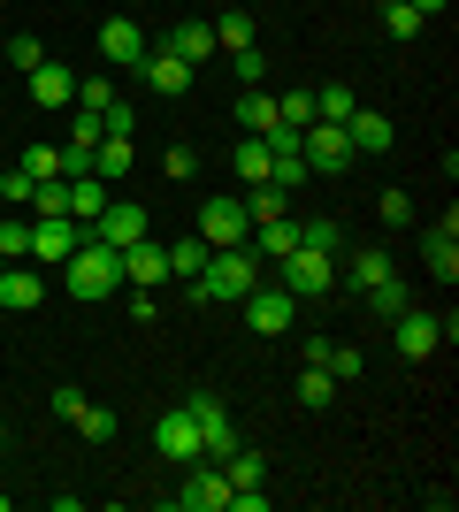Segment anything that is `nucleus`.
Segmentation results:
<instances>
[{"instance_id":"obj_16","label":"nucleus","mask_w":459,"mask_h":512,"mask_svg":"<svg viewBox=\"0 0 459 512\" xmlns=\"http://www.w3.org/2000/svg\"><path fill=\"white\" fill-rule=\"evenodd\" d=\"M39 299H46V276L23 268V260H8L0 268V314H23V306H39Z\"/></svg>"},{"instance_id":"obj_32","label":"nucleus","mask_w":459,"mask_h":512,"mask_svg":"<svg viewBox=\"0 0 459 512\" xmlns=\"http://www.w3.org/2000/svg\"><path fill=\"white\" fill-rule=\"evenodd\" d=\"M238 207H245V222H276V214H291V207H284V192H276V184H253V192H245Z\"/></svg>"},{"instance_id":"obj_17","label":"nucleus","mask_w":459,"mask_h":512,"mask_svg":"<svg viewBox=\"0 0 459 512\" xmlns=\"http://www.w3.org/2000/svg\"><path fill=\"white\" fill-rule=\"evenodd\" d=\"M123 283H131V291L169 283V253H161V245H146V237H138V245H123Z\"/></svg>"},{"instance_id":"obj_3","label":"nucleus","mask_w":459,"mask_h":512,"mask_svg":"<svg viewBox=\"0 0 459 512\" xmlns=\"http://www.w3.org/2000/svg\"><path fill=\"white\" fill-rule=\"evenodd\" d=\"M238 306H245V329H253V337H284L291 321H299V299H291L284 283H253Z\"/></svg>"},{"instance_id":"obj_46","label":"nucleus","mask_w":459,"mask_h":512,"mask_svg":"<svg viewBox=\"0 0 459 512\" xmlns=\"http://www.w3.org/2000/svg\"><path fill=\"white\" fill-rule=\"evenodd\" d=\"M230 69H238V85H261V46H238V54H230Z\"/></svg>"},{"instance_id":"obj_33","label":"nucleus","mask_w":459,"mask_h":512,"mask_svg":"<svg viewBox=\"0 0 459 512\" xmlns=\"http://www.w3.org/2000/svg\"><path fill=\"white\" fill-rule=\"evenodd\" d=\"M352 107H360V100H352V85H322V92H314V123H345Z\"/></svg>"},{"instance_id":"obj_22","label":"nucleus","mask_w":459,"mask_h":512,"mask_svg":"<svg viewBox=\"0 0 459 512\" xmlns=\"http://www.w3.org/2000/svg\"><path fill=\"white\" fill-rule=\"evenodd\" d=\"M245 245H261V260H284V253H299V222H291V214L253 222V237H245Z\"/></svg>"},{"instance_id":"obj_21","label":"nucleus","mask_w":459,"mask_h":512,"mask_svg":"<svg viewBox=\"0 0 459 512\" xmlns=\"http://www.w3.org/2000/svg\"><path fill=\"white\" fill-rule=\"evenodd\" d=\"M383 276H398V268H391V245H360V253H352V268H345V283L360 291V299H368Z\"/></svg>"},{"instance_id":"obj_37","label":"nucleus","mask_w":459,"mask_h":512,"mask_svg":"<svg viewBox=\"0 0 459 512\" xmlns=\"http://www.w3.org/2000/svg\"><path fill=\"white\" fill-rule=\"evenodd\" d=\"M406 306H414V299H406V283H398V276H383V283L368 291V314H383V321H391V314H406Z\"/></svg>"},{"instance_id":"obj_31","label":"nucleus","mask_w":459,"mask_h":512,"mask_svg":"<svg viewBox=\"0 0 459 512\" xmlns=\"http://www.w3.org/2000/svg\"><path fill=\"white\" fill-rule=\"evenodd\" d=\"M0 260H31V214L8 207V222H0Z\"/></svg>"},{"instance_id":"obj_13","label":"nucleus","mask_w":459,"mask_h":512,"mask_svg":"<svg viewBox=\"0 0 459 512\" xmlns=\"http://www.w3.org/2000/svg\"><path fill=\"white\" fill-rule=\"evenodd\" d=\"M100 62L138 69V62H146V31H138L131 16H108V23H100Z\"/></svg>"},{"instance_id":"obj_43","label":"nucleus","mask_w":459,"mask_h":512,"mask_svg":"<svg viewBox=\"0 0 459 512\" xmlns=\"http://www.w3.org/2000/svg\"><path fill=\"white\" fill-rule=\"evenodd\" d=\"M375 214H383L391 230H406V222H414V199H406V192H383V199H375Z\"/></svg>"},{"instance_id":"obj_11","label":"nucleus","mask_w":459,"mask_h":512,"mask_svg":"<svg viewBox=\"0 0 459 512\" xmlns=\"http://www.w3.org/2000/svg\"><path fill=\"white\" fill-rule=\"evenodd\" d=\"M138 85L161 92V100H184V92H192V62H176L169 46H146V62H138Z\"/></svg>"},{"instance_id":"obj_50","label":"nucleus","mask_w":459,"mask_h":512,"mask_svg":"<svg viewBox=\"0 0 459 512\" xmlns=\"http://www.w3.org/2000/svg\"><path fill=\"white\" fill-rule=\"evenodd\" d=\"M375 8H391V0H375Z\"/></svg>"},{"instance_id":"obj_30","label":"nucleus","mask_w":459,"mask_h":512,"mask_svg":"<svg viewBox=\"0 0 459 512\" xmlns=\"http://www.w3.org/2000/svg\"><path fill=\"white\" fill-rule=\"evenodd\" d=\"M222 474H230V490H261V451H222Z\"/></svg>"},{"instance_id":"obj_9","label":"nucleus","mask_w":459,"mask_h":512,"mask_svg":"<svg viewBox=\"0 0 459 512\" xmlns=\"http://www.w3.org/2000/svg\"><path fill=\"white\" fill-rule=\"evenodd\" d=\"M391 337H398V360H429V352L444 344V314L406 306V314H391Z\"/></svg>"},{"instance_id":"obj_25","label":"nucleus","mask_w":459,"mask_h":512,"mask_svg":"<svg viewBox=\"0 0 459 512\" xmlns=\"http://www.w3.org/2000/svg\"><path fill=\"white\" fill-rule=\"evenodd\" d=\"M161 253H169V276H176V283H192L199 268H207V253H215V245H207V237L192 230V237H184V245H161Z\"/></svg>"},{"instance_id":"obj_28","label":"nucleus","mask_w":459,"mask_h":512,"mask_svg":"<svg viewBox=\"0 0 459 512\" xmlns=\"http://www.w3.org/2000/svg\"><path fill=\"white\" fill-rule=\"evenodd\" d=\"M329 398H337V375H329L322 360H306V367H299V406H314V413H322Z\"/></svg>"},{"instance_id":"obj_2","label":"nucleus","mask_w":459,"mask_h":512,"mask_svg":"<svg viewBox=\"0 0 459 512\" xmlns=\"http://www.w3.org/2000/svg\"><path fill=\"white\" fill-rule=\"evenodd\" d=\"M62 283H69V299H85V306L115 299V291H123V253L100 245V237H85V245L62 260Z\"/></svg>"},{"instance_id":"obj_15","label":"nucleus","mask_w":459,"mask_h":512,"mask_svg":"<svg viewBox=\"0 0 459 512\" xmlns=\"http://www.w3.org/2000/svg\"><path fill=\"white\" fill-rule=\"evenodd\" d=\"M222 505H230V474L222 467H199L192 482L176 490V512H222Z\"/></svg>"},{"instance_id":"obj_35","label":"nucleus","mask_w":459,"mask_h":512,"mask_svg":"<svg viewBox=\"0 0 459 512\" xmlns=\"http://www.w3.org/2000/svg\"><path fill=\"white\" fill-rule=\"evenodd\" d=\"M421 23H429V16H421V8H406V0H391V8H383V31H391L398 46L421 39Z\"/></svg>"},{"instance_id":"obj_5","label":"nucleus","mask_w":459,"mask_h":512,"mask_svg":"<svg viewBox=\"0 0 459 512\" xmlns=\"http://www.w3.org/2000/svg\"><path fill=\"white\" fill-rule=\"evenodd\" d=\"M329 283H337V268H329L322 245H299V253H284V291L291 299H329Z\"/></svg>"},{"instance_id":"obj_49","label":"nucleus","mask_w":459,"mask_h":512,"mask_svg":"<svg viewBox=\"0 0 459 512\" xmlns=\"http://www.w3.org/2000/svg\"><path fill=\"white\" fill-rule=\"evenodd\" d=\"M0 451H8V428H0Z\"/></svg>"},{"instance_id":"obj_34","label":"nucleus","mask_w":459,"mask_h":512,"mask_svg":"<svg viewBox=\"0 0 459 512\" xmlns=\"http://www.w3.org/2000/svg\"><path fill=\"white\" fill-rule=\"evenodd\" d=\"M115 428H123V421H115L108 406H92V398H85V406H77V436H85V444H108Z\"/></svg>"},{"instance_id":"obj_20","label":"nucleus","mask_w":459,"mask_h":512,"mask_svg":"<svg viewBox=\"0 0 459 512\" xmlns=\"http://www.w3.org/2000/svg\"><path fill=\"white\" fill-rule=\"evenodd\" d=\"M161 46H169L176 62H192V69H199V62H215V23H176Z\"/></svg>"},{"instance_id":"obj_10","label":"nucleus","mask_w":459,"mask_h":512,"mask_svg":"<svg viewBox=\"0 0 459 512\" xmlns=\"http://www.w3.org/2000/svg\"><path fill=\"white\" fill-rule=\"evenodd\" d=\"M85 245V222H69V214H31V260H69Z\"/></svg>"},{"instance_id":"obj_47","label":"nucleus","mask_w":459,"mask_h":512,"mask_svg":"<svg viewBox=\"0 0 459 512\" xmlns=\"http://www.w3.org/2000/svg\"><path fill=\"white\" fill-rule=\"evenodd\" d=\"M77 406H85V390H77V383L54 390V413H62V421H77Z\"/></svg>"},{"instance_id":"obj_24","label":"nucleus","mask_w":459,"mask_h":512,"mask_svg":"<svg viewBox=\"0 0 459 512\" xmlns=\"http://www.w3.org/2000/svg\"><path fill=\"white\" fill-rule=\"evenodd\" d=\"M238 123H245V138H268V130H276V92L245 85V100H238Z\"/></svg>"},{"instance_id":"obj_23","label":"nucleus","mask_w":459,"mask_h":512,"mask_svg":"<svg viewBox=\"0 0 459 512\" xmlns=\"http://www.w3.org/2000/svg\"><path fill=\"white\" fill-rule=\"evenodd\" d=\"M131 161H138L131 138H100V153H92V176H100V184H123V176H131Z\"/></svg>"},{"instance_id":"obj_18","label":"nucleus","mask_w":459,"mask_h":512,"mask_svg":"<svg viewBox=\"0 0 459 512\" xmlns=\"http://www.w3.org/2000/svg\"><path fill=\"white\" fill-rule=\"evenodd\" d=\"M345 138H352V153H391V138H398V130L383 123L375 107H352V115H345Z\"/></svg>"},{"instance_id":"obj_40","label":"nucleus","mask_w":459,"mask_h":512,"mask_svg":"<svg viewBox=\"0 0 459 512\" xmlns=\"http://www.w3.org/2000/svg\"><path fill=\"white\" fill-rule=\"evenodd\" d=\"M8 62H16V69H23V77H31V69H39V62H46V46H39V39H31V31H16V39H8Z\"/></svg>"},{"instance_id":"obj_1","label":"nucleus","mask_w":459,"mask_h":512,"mask_svg":"<svg viewBox=\"0 0 459 512\" xmlns=\"http://www.w3.org/2000/svg\"><path fill=\"white\" fill-rule=\"evenodd\" d=\"M253 283H261L253 245H215V253H207V268L192 276V306H238Z\"/></svg>"},{"instance_id":"obj_6","label":"nucleus","mask_w":459,"mask_h":512,"mask_svg":"<svg viewBox=\"0 0 459 512\" xmlns=\"http://www.w3.org/2000/svg\"><path fill=\"white\" fill-rule=\"evenodd\" d=\"M184 413L199 421V451H207V459H222V451H238V428H230V406H222L215 390H199V398H184Z\"/></svg>"},{"instance_id":"obj_27","label":"nucleus","mask_w":459,"mask_h":512,"mask_svg":"<svg viewBox=\"0 0 459 512\" xmlns=\"http://www.w3.org/2000/svg\"><path fill=\"white\" fill-rule=\"evenodd\" d=\"M108 184H100V176H69V214H77V222H92V214L108 207Z\"/></svg>"},{"instance_id":"obj_12","label":"nucleus","mask_w":459,"mask_h":512,"mask_svg":"<svg viewBox=\"0 0 459 512\" xmlns=\"http://www.w3.org/2000/svg\"><path fill=\"white\" fill-rule=\"evenodd\" d=\"M421 268H429L437 283H452V276H459V222H452V214L421 230Z\"/></svg>"},{"instance_id":"obj_41","label":"nucleus","mask_w":459,"mask_h":512,"mask_svg":"<svg viewBox=\"0 0 459 512\" xmlns=\"http://www.w3.org/2000/svg\"><path fill=\"white\" fill-rule=\"evenodd\" d=\"M299 245H322V253H337V245H345V230H337V222H299Z\"/></svg>"},{"instance_id":"obj_48","label":"nucleus","mask_w":459,"mask_h":512,"mask_svg":"<svg viewBox=\"0 0 459 512\" xmlns=\"http://www.w3.org/2000/svg\"><path fill=\"white\" fill-rule=\"evenodd\" d=\"M406 8H421V16H444V0H406Z\"/></svg>"},{"instance_id":"obj_14","label":"nucleus","mask_w":459,"mask_h":512,"mask_svg":"<svg viewBox=\"0 0 459 512\" xmlns=\"http://www.w3.org/2000/svg\"><path fill=\"white\" fill-rule=\"evenodd\" d=\"M199 237H207V245H245L253 222H245L238 199H207V207H199Z\"/></svg>"},{"instance_id":"obj_45","label":"nucleus","mask_w":459,"mask_h":512,"mask_svg":"<svg viewBox=\"0 0 459 512\" xmlns=\"http://www.w3.org/2000/svg\"><path fill=\"white\" fill-rule=\"evenodd\" d=\"M108 100H115V85H108V77H85V85H77V107H85V115H100Z\"/></svg>"},{"instance_id":"obj_19","label":"nucleus","mask_w":459,"mask_h":512,"mask_svg":"<svg viewBox=\"0 0 459 512\" xmlns=\"http://www.w3.org/2000/svg\"><path fill=\"white\" fill-rule=\"evenodd\" d=\"M31 100H39V107H69V100H77V69L39 62V69H31Z\"/></svg>"},{"instance_id":"obj_44","label":"nucleus","mask_w":459,"mask_h":512,"mask_svg":"<svg viewBox=\"0 0 459 512\" xmlns=\"http://www.w3.org/2000/svg\"><path fill=\"white\" fill-rule=\"evenodd\" d=\"M161 169H169L176 184H192V176H199V153L192 146H169V153H161Z\"/></svg>"},{"instance_id":"obj_39","label":"nucleus","mask_w":459,"mask_h":512,"mask_svg":"<svg viewBox=\"0 0 459 512\" xmlns=\"http://www.w3.org/2000/svg\"><path fill=\"white\" fill-rule=\"evenodd\" d=\"M276 123H284V130H306V123H314V92H284V100H276Z\"/></svg>"},{"instance_id":"obj_8","label":"nucleus","mask_w":459,"mask_h":512,"mask_svg":"<svg viewBox=\"0 0 459 512\" xmlns=\"http://www.w3.org/2000/svg\"><path fill=\"white\" fill-rule=\"evenodd\" d=\"M85 237H100V245H115V253H123V245H138V237H146V207H138V199H108V207L85 222Z\"/></svg>"},{"instance_id":"obj_38","label":"nucleus","mask_w":459,"mask_h":512,"mask_svg":"<svg viewBox=\"0 0 459 512\" xmlns=\"http://www.w3.org/2000/svg\"><path fill=\"white\" fill-rule=\"evenodd\" d=\"M322 367L337 375V383H352V375H368V360H360L352 344H322Z\"/></svg>"},{"instance_id":"obj_7","label":"nucleus","mask_w":459,"mask_h":512,"mask_svg":"<svg viewBox=\"0 0 459 512\" xmlns=\"http://www.w3.org/2000/svg\"><path fill=\"white\" fill-rule=\"evenodd\" d=\"M153 451H161V459H176V467H199V459H207V451H199V421H192L184 406H169L161 421H153Z\"/></svg>"},{"instance_id":"obj_29","label":"nucleus","mask_w":459,"mask_h":512,"mask_svg":"<svg viewBox=\"0 0 459 512\" xmlns=\"http://www.w3.org/2000/svg\"><path fill=\"white\" fill-rule=\"evenodd\" d=\"M215 46H222V54L253 46V16H245V8H222V16H215Z\"/></svg>"},{"instance_id":"obj_36","label":"nucleus","mask_w":459,"mask_h":512,"mask_svg":"<svg viewBox=\"0 0 459 512\" xmlns=\"http://www.w3.org/2000/svg\"><path fill=\"white\" fill-rule=\"evenodd\" d=\"M31 184H46V176H62V146H23V161H16Z\"/></svg>"},{"instance_id":"obj_4","label":"nucleus","mask_w":459,"mask_h":512,"mask_svg":"<svg viewBox=\"0 0 459 512\" xmlns=\"http://www.w3.org/2000/svg\"><path fill=\"white\" fill-rule=\"evenodd\" d=\"M299 153H306V169L314 176H337V169H352L360 153H352V138H345V123H306L299 130Z\"/></svg>"},{"instance_id":"obj_26","label":"nucleus","mask_w":459,"mask_h":512,"mask_svg":"<svg viewBox=\"0 0 459 512\" xmlns=\"http://www.w3.org/2000/svg\"><path fill=\"white\" fill-rule=\"evenodd\" d=\"M268 138H238V153H230V169H238V184H268Z\"/></svg>"},{"instance_id":"obj_42","label":"nucleus","mask_w":459,"mask_h":512,"mask_svg":"<svg viewBox=\"0 0 459 512\" xmlns=\"http://www.w3.org/2000/svg\"><path fill=\"white\" fill-rule=\"evenodd\" d=\"M31 192H39V184H31V176H23V169H8V176H0V199H8V207H31Z\"/></svg>"}]
</instances>
